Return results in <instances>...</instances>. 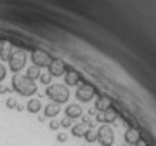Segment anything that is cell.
<instances>
[{"label": "cell", "instance_id": "1", "mask_svg": "<svg viewBox=\"0 0 156 146\" xmlns=\"http://www.w3.org/2000/svg\"><path fill=\"white\" fill-rule=\"evenodd\" d=\"M12 89L24 97H31L37 94V85L33 84V80L26 78V75H19V73H14L12 77Z\"/></svg>", "mask_w": 156, "mask_h": 146}, {"label": "cell", "instance_id": "2", "mask_svg": "<svg viewBox=\"0 0 156 146\" xmlns=\"http://www.w3.org/2000/svg\"><path fill=\"white\" fill-rule=\"evenodd\" d=\"M45 94H47V97L50 101L56 103V104H64L69 99V90L64 85H47Z\"/></svg>", "mask_w": 156, "mask_h": 146}, {"label": "cell", "instance_id": "3", "mask_svg": "<svg viewBox=\"0 0 156 146\" xmlns=\"http://www.w3.org/2000/svg\"><path fill=\"white\" fill-rule=\"evenodd\" d=\"M52 59L54 57H50L49 52L42 51V49H35L31 52V61H33V66H37V68H49Z\"/></svg>", "mask_w": 156, "mask_h": 146}, {"label": "cell", "instance_id": "4", "mask_svg": "<svg viewBox=\"0 0 156 146\" xmlns=\"http://www.w3.org/2000/svg\"><path fill=\"white\" fill-rule=\"evenodd\" d=\"M97 141L101 143V146H113L115 143V134L109 125H101L97 130Z\"/></svg>", "mask_w": 156, "mask_h": 146}, {"label": "cell", "instance_id": "5", "mask_svg": "<svg viewBox=\"0 0 156 146\" xmlns=\"http://www.w3.org/2000/svg\"><path fill=\"white\" fill-rule=\"evenodd\" d=\"M26 64V56H24V52L23 51H17L12 54V57L9 59V68H11L12 73H19L24 68Z\"/></svg>", "mask_w": 156, "mask_h": 146}, {"label": "cell", "instance_id": "6", "mask_svg": "<svg viewBox=\"0 0 156 146\" xmlns=\"http://www.w3.org/2000/svg\"><path fill=\"white\" fill-rule=\"evenodd\" d=\"M95 94V89L92 87L90 84H82L80 87L76 89V97H78V101H82V103H89L92 97H94Z\"/></svg>", "mask_w": 156, "mask_h": 146}, {"label": "cell", "instance_id": "7", "mask_svg": "<svg viewBox=\"0 0 156 146\" xmlns=\"http://www.w3.org/2000/svg\"><path fill=\"white\" fill-rule=\"evenodd\" d=\"M66 73V64L62 59H52V63L49 64V75L50 77H62Z\"/></svg>", "mask_w": 156, "mask_h": 146}, {"label": "cell", "instance_id": "8", "mask_svg": "<svg viewBox=\"0 0 156 146\" xmlns=\"http://www.w3.org/2000/svg\"><path fill=\"white\" fill-rule=\"evenodd\" d=\"M12 54H14V47H12V44L9 42V40H4L2 45H0V59L9 63V59L12 57Z\"/></svg>", "mask_w": 156, "mask_h": 146}, {"label": "cell", "instance_id": "9", "mask_svg": "<svg viewBox=\"0 0 156 146\" xmlns=\"http://www.w3.org/2000/svg\"><path fill=\"white\" fill-rule=\"evenodd\" d=\"M116 111H113V110H108V111H99L95 115V120L101 122V124H111L116 120Z\"/></svg>", "mask_w": 156, "mask_h": 146}, {"label": "cell", "instance_id": "10", "mask_svg": "<svg viewBox=\"0 0 156 146\" xmlns=\"http://www.w3.org/2000/svg\"><path fill=\"white\" fill-rule=\"evenodd\" d=\"M80 82V73L71 70L69 66H66V73H64V84L66 85H78Z\"/></svg>", "mask_w": 156, "mask_h": 146}, {"label": "cell", "instance_id": "11", "mask_svg": "<svg viewBox=\"0 0 156 146\" xmlns=\"http://www.w3.org/2000/svg\"><path fill=\"white\" fill-rule=\"evenodd\" d=\"M139 139H140L139 129H135V127L127 129V132H125V143H127V144H135Z\"/></svg>", "mask_w": 156, "mask_h": 146}, {"label": "cell", "instance_id": "12", "mask_svg": "<svg viewBox=\"0 0 156 146\" xmlns=\"http://www.w3.org/2000/svg\"><path fill=\"white\" fill-rule=\"evenodd\" d=\"M82 108L78 106V104H68L66 110H64V115H66L69 120H73V118H80L82 117Z\"/></svg>", "mask_w": 156, "mask_h": 146}, {"label": "cell", "instance_id": "13", "mask_svg": "<svg viewBox=\"0 0 156 146\" xmlns=\"http://www.w3.org/2000/svg\"><path fill=\"white\" fill-rule=\"evenodd\" d=\"M95 110H97V111H108V110H111V99H109L108 96L99 97V99L95 101Z\"/></svg>", "mask_w": 156, "mask_h": 146}, {"label": "cell", "instance_id": "14", "mask_svg": "<svg viewBox=\"0 0 156 146\" xmlns=\"http://www.w3.org/2000/svg\"><path fill=\"white\" fill-rule=\"evenodd\" d=\"M44 111H45L44 117H47V118H54V117H57V115H59L61 108H59V104H56V103H50V104H47V106L44 108Z\"/></svg>", "mask_w": 156, "mask_h": 146}, {"label": "cell", "instance_id": "15", "mask_svg": "<svg viewBox=\"0 0 156 146\" xmlns=\"http://www.w3.org/2000/svg\"><path fill=\"white\" fill-rule=\"evenodd\" d=\"M26 110H28L30 113H38L40 110H42V103H40L38 97H31L28 101V104H26Z\"/></svg>", "mask_w": 156, "mask_h": 146}, {"label": "cell", "instance_id": "16", "mask_svg": "<svg viewBox=\"0 0 156 146\" xmlns=\"http://www.w3.org/2000/svg\"><path fill=\"white\" fill-rule=\"evenodd\" d=\"M85 130H87V125L76 124V125H73V127H71V134L75 136V137H83Z\"/></svg>", "mask_w": 156, "mask_h": 146}, {"label": "cell", "instance_id": "17", "mask_svg": "<svg viewBox=\"0 0 156 146\" xmlns=\"http://www.w3.org/2000/svg\"><path fill=\"white\" fill-rule=\"evenodd\" d=\"M40 75H42V71H40V68H37V66H31V68L26 70V78L33 80V82L37 78H40Z\"/></svg>", "mask_w": 156, "mask_h": 146}, {"label": "cell", "instance_id": "18", "mask_svg": "<svg viewBox=\"0 0 156 146\" xmlns=\"http://www.w3.org/2000/svg\"><path fill=\"white\" fill-rule=\"evenodd\" d=\"M83 139L87 141V143H95L97 141V132H95L94 129H87L83 134Z\"/></svg>", "mask_w": 156, "mask_h": 146}, {"label": "cell", "instance_id": "19", "mask_svg": "<svg viewBox=\"0 0 156 146\" xmlns=\"http://www.w3.org/2000/svg\"><path fill=\"white\" fill-rule=\"evenodd\" d=\"M5 106L9 108V110H16V106H17V101L14 99V97H7V101H5Z\"/></svg>", "mask_w": 156, "mask_h": 146}, {"label": "cell", "instance_id": "20", "mask_svg": "<svg viewBox=\"0 0 156 146\" xmlns=\"http://www.w3.org/2000/svg\"><path fill=\"white\" fill-rule=\"evenodd\" d=\"M59 125H61L62 129H68V127H73L71 120H69V118H68V117H64V118H62L61 122H59Z\"/></svg>", "mask_w": 156, "mask_h": 146}, {"label": "cell", "instance_id": "21", "mask_svg": "<svg viewBox=\"0 0 156 146\" xmlns=\"http://www.w3.org/2000/svg\"><path fill=\"white\" fill-rule=\"evenodd\" d=\"M5 77H7V70H5V66H4V64L0 63V82L5 78Z\"/></svg>", "mask_w": 156, "mask_h": 146}, {"label": "cell", "instance_id": "22", "mask_svg": "<svg viewBox=\"0 0 156 146\" xmlns=\"http://www.w3.org/2000/svg\"><path fill=\"white\" fill-rule=\"evenodd\" d=\"M59 127H61V125H59V122H57V120H50V125H49L50 130H57Z\"/></svg>", "mask_w": 156, "mask_h": 146}, {"label": "cell", "instance_id": "23", "mask_svg": "<svg viewBox=\"0 0 156 146\" xmlns=\"http://www.w3.org/2000/svg\"><path fill=\"white\" fill-rule=\"evenodd\" d=\"M57 141H59V143H66L68 141V136L64 134V132H59V134H57V137H56Z\"/></svg>", "mask_w": 156, "mask_h": 146}, {"label": "cell", "instance_id": "24", "mask_svg": "<svg viewBox=\"0 0 156 146\" xmlns=\"http://www.w3.org/2000/svg\"><path fill=\"white\" fill-rule=\"evenodd\" d=\"M40 82L49 85V84H50V75H40Z\"/></svg>", "mask_w": 156, "mask_h": 146}, {"label": "cell", "instance_id": "25", "mask_svg": "<svg viewBox=\"0 0 156 146\" xmlns=\"http://www.w3.org/2000/svg\"><path fill=\"white\" fill-rule=\"evenodd\" d=\"M7 92H11V89H9V85L0 84V94H7Z\"/></svg>", "mask_w": 156, "mask_h": 146}, {"label": "cell", "instance_id": "26", "mask_svg": "<svg viewBox=\"0 0 156 146\" xmlns=\"http://www.w3.org/2000/svg\"><path fill=\"white\" fill-rule=\"evenodd\" d=\"M134 146H147V144H146V141H144V139H139Z\"/></svg>", "mask_w": 156, "mask_h": 146}, {"label": "cell", "instance_id": "27", "mask_svg": "<svg viewBox=\"0 0 156 146\" xmlns=\"http://www.w3.org/2000/svg\"><path fill=\"white\" fill-rule=\"evenodd\" d=\"M0 45H2V40H0Z\"/></svg>", "mask_w": 156, "mask_h": 146}]
</instances>
